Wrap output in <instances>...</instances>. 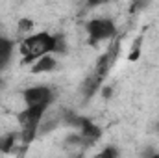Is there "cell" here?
<instances>
[{
    "label": "cell",
    "mask_w": 159,
    "mask_h": 158,
    "mask_svg": "<svg viewBox=\"0 0 159 158\" xmlns=\"http://www.w3.org/2000/svg\"><path fill=\"white\" fill-rule=\"evenodd\" d=\"M54 50H56V37H52L44 32L24 39V43L20 45V52L24 54L26 63H30L34 60H39L41 56H44L48 52H54Z\"/></svg>",
    "instance_id": "cell-1"
},
{
    "label": "cell",
    "mask_w": 159,
    "mask_h": 158,
    "mask_svg": "<svg viewBox=\"0 0 159 158\" xmlns=\"http://www.w3.org/2000/svg\"><path fill=\"white\" fill-rule=\"evenodd\" d=\"M89 39L91 43H98L102 39H109L115 36V24L107 19H94L87 24Z\"/></svg>",
    "instance_id": "cell-2"
},
{
    "label": "cell",
    "mask_w": 159,
    "mask_h": 158,
    "mask_svg": "<svg viewBox=\"0 0 159 158\" xmlns=\"http://www.w3.org/2000/svg\"><path fill=\"white\" fill-rule=\"evenodd\" d=\"M24 101L28 106H35V104H50L52 101V91L48 87H43V86H37V87H30L24 91Z\"/></svg>",
    "instance_id": "cell-3"
},
{
    "label": "cell",
    "mask_w": 159,
    "mask_h": 158,
    "mask_svg": "<svg viewBox=\"0 0 159 158\" xmlns=\"http://www.w3.org/2000/svg\"><path fill=\"white\" fill-rule=\"evenodd\" d=\"M80 128H81V134H83V138H85L87 141H94V140L100 138V128H98L96 125H93L89 119L81 117V121H80Z\"/></svg>",
    "instance_id": "cell-4"
},
{
    "label": "cell",
    "mask_w": 159,
    "mask_h": 158,
    "mask_svg": "<svg viewBox=\"0 0 159 158\" xmlns=\"http://www.w3.org/2000/svg\"><path fill=\"white\" fill-rule=\"evenodd\" d=\"M11 48H13V43L6 37H0V69H4L9 62V56H11Z\"/></svg>",
    "instance_id": "cell-5"
},
{
    "label": "cell",
    "mask_w": 159,
    "mask_h": 158,
    "mask_svg": "<svg viewBox=\"0 0 159 158\" xmlns=\"http://www.w3.org/2000/svg\"><path fill=\"white\" fill-rule=\"evenodd\" d=\"M56 67V60L50 56H41L37 63H34V73H44V71H52Z\"/></svg>",
    "instance_id": "cell-6"
},
{
    "label": "cell",
    "mask_w": 159,
    "mask_h": 158,
    "mask_svg": "<svg viewBox=\"0 0 159 158\" xmlns=\"http://www.w3.org/2000/svg\"><path fill=\"white\" fill-rule=\"evenodd\" d=\"M13 141H15V134H7L0 138V151H9L13 147Z\"/></svg>",
    "instance_id": "cell-7"
},
{
    "label": "cell",
    "mask_w": 159,
    "mask_h": 158,
    "mask_svg": "<svg viewBox=\"0 0 159 158\" xmlns=\"http://www.w3.org/2000/svg\"><path fill=\"white\" fill-rule=\"evenodd\" d=\"M141 45H143V37H137L135 43H133V47H131V50H129V60H131V62H135V60L139 58V54H141Z\"/></svg>",
    "instance_id": "cell-8"
},
{
    "label": "cell",
    "mask_w": 159,
    "mask_h": 158,
    "mask_svg": "<svg viewBox=\"0 0 159 158\" xmlns=\"http://www.w3.org/2000/svg\"><path fill=\"white\" fill-rule=\"evenodd\" d=\"M148 4H150V0H131L129 11H131V13H135V11H139V9H144Z\"/></svg>",
    "instance_id": "cell-9"
},
{
    "label": "cell",
    "mask_w": 159,
    "mask_h": 158,
    "mask_svg": "<svg viewBox=\"0 0 159 158\" xmlns=\"http://www.w3.org/2000/svg\"><path fill=\"white\" fill-rule=\"evenodd\" d=\"M102 156H117V151H115V149H106V151L102 153Z\"/></svg>",
    "instance_id": "cell-10"
},
{
    "label": "cell",
    "mask_w": 159,
    "mask_h": 158,
    "mask_svg": "<svg viewBox=\"0 0 159 158\" xmlns=\"http://www.w3.org/2000/svg\"><path fill=\"white\" fill-rule=\"evenodd\" d=\"M20 24H22V26H20V30H28V28H32V22H30V21H22Z\"/></svg>",
    "instance_id": "cell-11"
},
{
    "label": "cell",
    "mask_w": 159,
    "mask_h": 158,
    "mask_svg": "<svg viewBox=\"0 0 159 158\" xmlns=\"http://www.w3.org/2000/svg\"><path fill=\"white\" fill-rule=\"evenodd\" d=\"M104 2H107V0H89L91 6H98V4H104Z\"/></svg>",
    "instance_id": "cell-12"
}]
</instances>
